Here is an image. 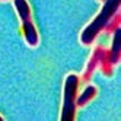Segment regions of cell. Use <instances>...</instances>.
Instances as JSON below:
<instances>
[{
    "mask_svg": "<svg viewBox=\"0 0 121 121\" xmlns=\"http://www.w3.org/2000/svg\"><path fill=\"white\" fill-rule=\"evenodd\" d=\"M13 4L16 7V12H18V16H19L21 22L31 21L32 19L31 7H29V4H28L26 0H13Z\"/></svg>",
    "mask_w": 121,
    "mask_h": 121,
    "instance_id": "cell-7",
    "label": "cell"
},
{
    "mask_svg": "<svg viewBox=\"0 0 121 121\" xmlns=\"http://www.w3.org/2000/svg\"><path fill=\"white\" fill-rule=\"evenodd\" d=\"M22 32H23V38L29 47H37L39 44V37H38L37 28L34 25L32 19L22 22Z\"/></svg>",
    "mask_w": 121,
    "mask_h": 121,
    "instance_id": "cell-4",
    "label": "cell"
},
{
    "mask_svg": "<svg viewBox=\"0 0 121 121\" xmlns=\"http://www.w3.org/2000/svg\"><path fill=\"white\" fill-rule=\"evenodd\" d=\"M98 67H101L102 73L105 76H111L112 74V66L109 61V53L104 48V47H95L92 51V56L88 61V66H86L83 76H82V80L83 82H89L91 77L93 76V72L96 70Z\"/></svg>",
    "mask_w": 121,
    "mask_h": 121,
    "instance_id": "cell-2",
    "label": "cell"
},
{
    "mask_svg": "<svg viewBox=\"0 0 121 121\" xmlns=\"http://www.w3.org/2000/svg\"><path fill=\"white\" fill-rule=\"evenodd\" d=\"M120 4H121V0H105V3H104L98 16L80 34V42L83 45L93 44L96 37L101 32H104V28H105L107 22L111 19V16L117 10H120Z\"/></svg>",
    "mask_w": 121,
    "mask_h": 121,
    "instance_id": "cell-1",
    "label": "cell"
},
{
    "mask_svg": "<svg viewBox=\"0 0 121 121\" xmlns=\"http://www.w3.org/2000/svg\"><path fill=\"white\" fill-rule=\"evenodd\" d=\"M0 2H6V0H0Z\"/></svg>",
    "mask_w": 121,
    "mask_h": 121,
    "instance_id": "cell-10",
    "label": "cell"
},
{
    "mask_svg": "<svg viewBox=\"0 0 121 121\" xmlns=\"http://www.w3.org/2000/svg\"><path fill=\"white\" fill-rule=\"evenodd\" d=\"M0 121H3V118H2V115H0Z\"/></svg>",
    "mask_w": 121,
    "mask_h": 121,
    "instance_id": "cell-9",
    "label": "cell"
},
{
    "mask_svg": "<svg viewBox=\"0 0 121 121\" xmlns=\"http://www.w3.org/2000/svg\"><path fill=\"white\" fill-rule=\"evenodd\" d=\"M102 2H105V0H102Z\"/></svg>",
    "mask_w": 121,
    "mask_h": 121,
    "instance_id": "cell-11",
    "label": "cell"
},
{
    "mask_svg": "<svg viewBox=\"0 0 121 121\" xmlns=\"http://www.w3.org/2000/svg\"><path fill=\"white\" fill-rule=\"evenodd\" d=\"M120 23H121V13H120V10H117L114 15L111 16V19L107 22L105 28H104V32H107V34H112L117 28H120Z\"/></svg>",
    "mask_w": 121,
    "mask_h": 121,
    "instance_id": "cell-8",
    "label": "cell"
},
{
    "mask_svg": "<svg viewBox=\"0 0 121 121\" xmlns=\"http://www.w3.org/2000/svg\"><path fill=\"white\" fill-rule=\"evenodd\" d=\"M95 95H96V88H95L93 85H88L86 88L82 91L80 95H76V108L77 107H83L86 105L91 99L95 98Z\"/></svg>",
    "mask_w": 121,
    "mask_h": 121,
    "instance_id": "cell-6",
    "label": "cell"
},
{
    "mask_svg": "<svg viewBox=\"0 0 121 121\" xmlns=\"http://www.w3.org/2000/svg\"><path fill=\"white\" fill-rule=\"evenodd\" d=\"M109 53V61L112 66H115L120 63V57H121V31L120 28H117L112 32V45Z\"/></svg>",
    "mask_w": 121,
    "mask_h": 121,
    "instance_id": "cell-5",
    "label": "cell"
},
{
    "mask_svg": "<svg viewBox=\"0 0 121 121\" xmlns=\"http://www.w3.org/2000/svg\"><path fill=\"white\" fill-rule=\"evenodd\" d=\"M79 86V77L76 74H69L64 82V95H63V111L61 121H73L76 114V95Z\"/></svg>",
    "mask_w": 121,
    "mask_h": 121,
    "instance_id": "cell-3",
    "label": "cell"
}]
</instances>
